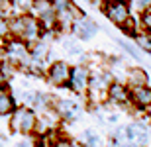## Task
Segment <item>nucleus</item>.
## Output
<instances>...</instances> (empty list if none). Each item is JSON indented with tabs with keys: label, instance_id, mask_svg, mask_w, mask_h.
<instances>
[{
	"label": "nucleus",
	"instance_id": "f257e3e1",
	"mask_svg": "<svg viewBox=\"0 0 151 147\" xmlns=\"http://www.w3.org/2000/svg\"><path fill=\"white\" fill-rule=\"evenodd\" d=\"M10 26V32L14 35H18L22 41H29V43H34V41L39 39V34H41V24L39 20L32 16H22V18H14Z\"/></svg>",
	"mask_w": 151,
	"mask_h": 147
},
{
	"label": "nucleus",
	"instance_id": "f03ea898",
	"mask_svg": "<svg viewBox=\"0 0 151 147\" xmlns=\"http://www.w3.org/2000/svg\"><path fill=\"white\" fill-rule=\"evenodd\" d=\"M104 14L112 24L124 28L126 22L132 18V10H129L128 2H122V0H108L104 4Z\"/></svg>",
	"mask_w": 151,
	"mask_h": 147
},
{
	"label": "nucleus",
	"instance_id": "7ed1b4c3",
	"mask_svg": "<svg viewBox=\"0 0 151 147\" xmlns=\"http://www.w3.org/2000/svg\"><path fill=\"white\" fill-rule=\"evenodd\" d=\"M35 114L29 110V108H18L16 112L12 114L10 120V128L14 131H22V133H29V131L35 128Z\"/></svg>",
	"mask_w": 151,
	"mask_h": 147
},
{
	"label": "nucleus",
	"instance_id": "20e7f679",
	"mask_svg": "<svg viewBox=\"0 0 151 147\" xmlns=\"http://www.w3.org/2000/svg\"><path fill=\"white\" fill-rule=\"evenodd\" d=\"M110 77L106 73H96L90 77L88 80V94L92 102H102L104 98H108V86H110Z\"/></svg>",
	"mask_w": 151,
	"mask_h": 147
},
{
	"label": "nucleus",
	"instance_id": "39448f33",
	"mask_svg": "<svg viewBox=\"0 0 151 147\" xmlns=\"http://www.w3.org/2000/svg\"><path fill=\"white\" fill-rule=\"evenodd\" d=\"M124 139L134 141L137 147L147 145V141H149V131H147V125L141 124V122H134V124H129L128 128H124Z\"/></svg>",
	"mask_w": 151,
	"mask_h": 147
},
{
	"label": "nucleus",
	"instance_id": "423d86ee",
	"mask_svg": "<svg viewBox=\"0 0 151 147\" xmlns=\"http://www.w3.org/2000/svg\"><path fill=\"white\" fill-rule=\"evenodd\" d=\"M88 80H90V73L84 65H78V67L71 69V77H69V85L75 92L83 94V92L88 90Z\"/></svg>",
	"mask_w": 151,
	"mask_h": 147
},
{
	"label": "nucleus",
	"instance_id": "0eeeda50",
	"mask_svg": "<svg viewBox=\"0 0 151 147\" xmlns=\"http://www.w3.org/2000/svg\"><path fill=\"white\" fill-rule=\"evenodd\" d=\"M6 57H8L14 65H16V63L28 65V61H29V51H28V47H26V43H24V41H20V37H18V39L8 41V45H6Z\"/></svg>",
	"mask_w": 151,
	"mask_h": 147
},
{
	"label": "nucleus",
	"instance_id": "6e6552de",
	"mask_svg": "<svg viewBox=\"0 0 151 147\" xmlns=\"http://www.w3.org/2000/svg\"><path fill=\"white\" fill-rule=\"evenodd\" d=\"M108 100L112 104H118V106H126L128 102H132V92H129V86L124 85V82H110L108 86Z\"/></svg>",
	"mask_w": 151,
	"mask_h": 147
},
{
	"label": "nucleus",
	"instance_id": "1a4fd4ad",
	"mask_svg": "<svg viewBox=\"0 0 151 147\" xmlns=\"http://www.w3.org/2000/svg\"><path fill=\"white\" fill-rule=\"evenodd\" d=\"M69 77H71V67H69L65 61H57L53 63L49 67V71H47V79H49L51 85H67L69 82Z\"/></svg>",
	"mask_w": 151,
	"mask_h": 147
},
{
	"label": "nucleus",
	"instance_id": "9d476101",
	"mask_svg": "<svg viewBox=\"0 0 151 147\" xmlns=\"http://www.w3.org/2000/svg\"><path fill=\"white\" fill-rule=\"evenodd\" d=\"M34 8L37 12V18L43 26H53L57 22V12L51 4V0H34Z\"/></svg>",
	"mask_w": 151,
	"mask_h": 147
},
{
	"label": "nucleus",
	"instance_id": "9b49d317",
	"mask_svg": "<svg viewBox=\"0 0 151 147\" xmlns=\"http://www.w3.org/2000/svg\"><path fill=\"white\" fill-rule=\"evenodd\" d=\"M73 32L78 39H90L98 32V26L90 18H77L73 22Z\"/></svg>",
	"mask_w": 151,
	"mask_h": 147
},
{
	"label": "nucleus",
	"instance_id": "f8f14e48",
	"mask_svg": "<svg viewBox=\"0 0 151 147\" xmlns=\"http://www.w3.org/2000/svg\"><path fill=\"white\" fill-rule=\"evenodd\" d=\"M132 92V102H134L137 108L145 110L151 106V88L149 86H135V88H129Z\"/></svg>",
	"mask_w": 151,
	"mask_h": 147
},
{
	"label": "nucleus",
	"instance_id": "ddd939ff",
	"mask_svg": "<svg viewBox=\"0 0 151 147\" xmlns=\"http://www.w3.org/2000/svg\"><path fill=\"white\" fill-rule=\"evenodd\" d=\"M126 80H128L129 88H135V86H145L147 82H149V77H147L145 69L134 67V69H129L128 73H126Z\"/></svg>",
	"mask_w": 151,
	"mask_h": 147
},
{
	"label": "nucleus",
	"instance_id": "4468645a",
	"mask_svg": "<svg viewBox=\"0 0 151 147\" xmlns=\"http://www.w3.org/2000/svg\"><path fill=\"white\" fill-rule=\"evenodd\" d=\"M55 112L59 114V116H65V118H77V114H78V104L73 100H57L55 104Z\"/></svg>",
	"mask_w": 151,
	"mask_h": 147
},
{
	"label": "nucleus",
	"instance_id": "2eb2a0df",
	"mask_svg": "<svg viewBox=\"0 0 151 147\" xmlns=\"http://www.w3.org/2000/svg\"><path fill=\"white\" fill-rule=\"evenodd\" d=\"M12 110H14V98H12V94L6 88L0 86V116L10 114Z\"/></svg>",
	"mask_w": 151,
	"mask_h": 147
},
{
	"label": "nucleus",
	"instance_id": "dca6fc26",
	"mask_svg": "<svg viewBox=\"0 0 151 147\" xmlns=\"http://www.w3.org/2000/svg\"><path fill=\"white\" fill-rule=\"evenodd\" d=\"M134 39H135V43H137L143 51H149V53H151V34H149V32H135Z\"/></svg>",
	"mask_w": 151,
	"mask_h": 147
},
{
	"label": "nucleus",
	"instance_id": "f3484780",
	"mask_svg": "<svg viewBox=\"0 0 151 147\" xmlns=\"http://www.w3.org/2000/svg\"><path fill=\"white\" fill-rule=\"evenodd\" d=\"M47 51H49V45L43 43V41H39V43H35L34 51H32V59H34V61H41V63H43V59L47 57Z\"/></svg>",
	"mask_w": 151,
	"mask_h": 147
},
{
	"label": "nucleus",
	"instance_id": "a211bd4d",
	"mask_svg": "<svg viewBox=\"0 0 151 147\" xmlns=\"http://www.w3.org/2000/svg\"><path fill=\"white\" fill-rule=\"evenodd\" d=\"M118 45L122 47V49L126 51V53H128L129 57H134L135 61H143V57H141L139 53H137V51H135V47H132V45H129L128 41H124V39H118Z\"/></svg>",
	"mask_w": 151,
	"mask_h": 147
},
{
	"label": "nucleus",
	"instance_id": "6ab92c4d",
	"mask_svg": "<svg viewBox=\"0 0 151 147\" xmlns=\"http://www.w3.org/2000/svg\"><path fill=\"white\" fill-rule=\"evenodd\" d=\"M84 145H88V147H98V145H100V137L96 136L92 130H86V131H84Z\"/></svg>",
	"mask_w": 151,
	"mask_h": 147
},
{
	"label": "nucleus",
	"instance_id": "aec40b11",
	"mask_svg": "<svg viewBox=\"0 0 151 147\" xmlns=\"http://www.w3.org/2000/svg\"><path fill=\"white\" fill-rule=\"evenodd\" d=\"M139 26L143 28V32H149V34H151V8H147V10L141 12Z\"/></svg>",
	"mask_w": 151,
	"mask_h": 147
},
{
	"label": "nucleus",
	"instance_id": "412c9836",
	"mask_svg": "<svg viewBox=\"0 0 151 147\" xmlns=\"http://www.w3.org/2000/svg\"><path fill=\"white\" fill-rule=\"evenodd\" d=\"M63 47H65L69 53H73V55H78V53H81V47H78V43L73 39V37H67V39H63Z\"/></svg>",
	"mask_w": 151,
	"mask_h": 147
},
{
	"label": "nucleus",
	"instance_id": "4be33fe9",
	"mask_svg": "<svg viewBox=\"0 0 151 147\" xmlns=\"http://www.w3.org/2000/svg\"><path fill=\"white\" fill-rule=\"evenodd\" d=\"M0 71H2V75H4V79H8V77H12V75H14V71H16V69H14V63H12V61H6V63H2V65H0Z\"/></svg>",
	"mask_w": 151,
	"mask_h": 147
},
{
	"label": "nucleus",
	"instance_id": "5701e85b",
	"mask_svg": "<svg viewBox=\"0 0 151 147\" xmlns=\"http://www.w3.org/2000/svg\"><path fill=\"white\" fill-rule=\"evenodd\" d=\"M51 4H53V8H55V12L59 14V12H65L71 6V2L69 0H51Z\"/></svg>",
	"mask_w": 151,
	"mask_h": 147
},
{
	"label": "nucleus",
	"instance_id": "b1692460",
	"mask_svg": "<svg viewBox=\"0 0 151 147\" xmlns=\"http://www.w3.org/2000/svg\"><path fill=\"white\" fill-rule=\"evenodd\" d=\"M8 32H10L8 20H6L4 16H0V39H2V37H6V35H8Z\"/></svg>",
	"mask_w": 151,
	"mask_h": 147
},
{
	"label": "nucleus",
	"instance_id": "393cba45",
	"mask_svg": "<svg viewBox=\"0 0 151 147\" xmlns=\"http://www.w3.org/2000/svg\"><path fill=\"white\" fill-rule=\"evenodd\" d=\"M12 4L16 6V8H32L34 0H12Z\"/></svg>",
	"mask_w": 151,
	"mask_h": 147
},
{
	"label": "nucleus",
	"instance_id": "a878e982",
	"mask_svg": "<svg viewBox=\"0 0 151 147\" xmlns=\"http://www.w3.org/2000/svg\"><path fill=\"white\" fill-rule=\"evenodd\" d=\"M134 4L139 12H143V10H147V8H151V0H135Z\"/></svg>",
	"mask_w": 151,
	"mask_h": 147
},
{
	"label": "nucleus",
	"instance_id": "bb28decb",
	"mask_svg": "<svg viewBox=\"0 0 151 147\" xmlns=\"http://www.w3.org/2000/svg\"><path fill=\"white\" fill-rule=\"evenodd\" d=\"M53 145H55V147H67V145H69V143H67V141H65V139H57V141H55V143H53Z\"/></svg>",
	"mask_w": 151,
	"mask_h": 147
},
{
	"label": "nucleus",
	"instance_id": "cd10ccee",
	"mask_svg": "<svg viewBox=\"0 0 151 147\" xmlns=\"http://www.w3.org/2000/svg\"><path fill=\"white\" fill-rule=\"evenodd\" d=\"M14 147H34V145H32L29 141H18V143H16Z\"/></svg>",
	"mask_w": 151,
	"mask_h": 147
},
{
	"label": "nucleus",
	"instance_id": "c85d7f7f",
	"mask_svg": "<svg viewBox=\"0 0 151 147\" xmlns=\"http://www.w3.org/2000/svg\"><path fill=\"white\" fill-rule=\"evenodd\" d=\"M67 147H86V145H83V143H69Z\"/></svg>",
	"mask_w": 151,
	"mask_h": 147
},
{
	"label": "nucleus",
	"instance_id": "c756f323",
	"mask_svg": "<svg viewBox=\"0 0 151 147\" xmlns=\"http://www.w3.org/2000/svg\"><path fill=\"white\" fill-rule=\"evenodd\" d=\"M2 57H4V47L0 45V61H2Z\"/></svg>",
	"mask_w": 151,
	"mask_h": 147
},
{
	"label": "nucleus",
	"instance_id": "7c9ffc66",
	"mask_svg": "<svg viewBox=\"0 0 151 147\" xmlns=\"http://www.w3.org/2000/svg\"><path fill=\"white\" fill-rule=\"evenodd\" d=\"M4 80L6 79H4V75H2V71H0V86H2V82H4Z\"/></svg>",
	"mask_w": 151,
	"mask_h": 147
},
{
	"label": "nucleus",
	"instance_id": "2f4dec72",
	"mask_svg": "<svg viewBox=\"0 0 151 147\" xmlns=\"http://www.w3.org/2000/svg\"><path fill=\"white\" fill-rule=\"evenodd\" d=\"M86 2H96V0H86Z\"/></svg>",
	"mask_w": 151,
	"mask_h": 147
},
{
	"label": "nucleus",
	"instance_id": "473e14b6",
	"mask_svg": "<svg viewBox=\"0 0 151 147\" xmlns=\"http://www.w3.org/2000/svg\"><path fill=\"white\" fill-rule=\"evenodd\" d=\"M122 2H129V0H122Z\"/></svg>",
	"mask_w": 151,
	"mask_h": 147
}]
</instances>
